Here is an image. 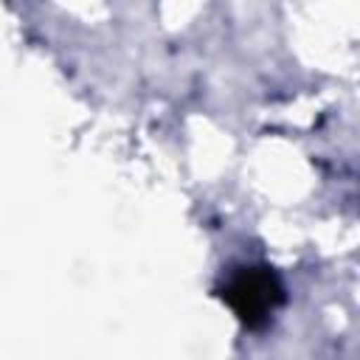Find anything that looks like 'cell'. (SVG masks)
Masks as SVG:
<instances>
[{
	"label": "cell",
	"instance_id": "obj_1",
	"mask_svg": "<svg viewBox=\"0 0 360 360\" xmlns=\"http://www.w3.org/2000/svg\"><path fill=\"white\" fill-rule=\"evenodd\" d=\"M217 295L231 307L245 329H264L287 301V287L270 264H242L225 276Z\"/></svg>",
	"mask_w": 360,
	"mask_h": 360
}]
</instances>
